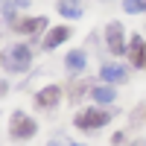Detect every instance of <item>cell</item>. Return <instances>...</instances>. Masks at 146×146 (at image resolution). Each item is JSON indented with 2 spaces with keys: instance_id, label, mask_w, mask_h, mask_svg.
Returning <instances> with one entry per match:
<instances>
[{
  "instance_id": "1",
  "label": "cell",
  "mask_w": 146,
  "mask_h": 146,
  "mask_svg": "<svg viewBox=\"0 0 146 146\" xmlns=\"http://www.w3.org/2000/svg\"><path fill=\"white\" fill-rule=\"evenodd\" d=\"M108 120H111V111H102V108H85V111L76 114V129L82 131H94V129H102Z\"/></svg>"
},
{
  "instance_id": "2",
  "label": "cell",
  "mask_w": 146,
  "mask_h": 146,
  "mask_svg": "<svg viewBox=\"0 0 146 146\" xmlns=\"http://www.w3.org/2000/svg\"><path fill=\"white\" fill-rule=\"evenodd\" d=\"M9 131H12V137H15V140H29V137H35L38 126H35V120L27 117L23 111H15L12 120H9Z\"/></svg>"
},
{
  "instance_id": "3",
  "label": "cell",
  "mask_w": 146,
  "mask_h": 146,
  "mask_svg": "<svg viewBox=\"0 0 146 146\" xmlns=\"http://www.w3.org/2000/svg\"><path fill=\"white\" fill-rule=\"evenodd\" d=\"M29 62H32V53H29V47H23V44H18V47H12V50L6 53V70H12V73H23L29 67Z\"/></svg>"
},
{
  "instance_id": "4",
  "label": "cell",
  "mask_w": 146,
  "mask_h": 146,
  "mask_svg": "<svg viewBox=\"0 0 146 146\" xmlns=\"http://www.w3.org/2000/svg\"><path fill=\"white\" fill-rule=\"evenodd\" d=\"M6 23H9L15 32H29V35H38V32H44V27H47V21H44V18H27V21L6 18Z\"/></svg>"
},
{
  "instance_id": "5",
  "label": "cell",
  "mask_w": 146,
  "mask_h": 146,
  "mask_svg": "<svg viewBox=\"0 0 146 146\" xmlns=\"http://www.w3.org/2000/svg\"><path fill=\"white\" fill-rule=\"evenodd\" d=\"M105 38H108V50H111L114 56L126 53V38H123V27H120V23H108Z\"/></svg>"
},
{
  "instance_id": "6",
  "label": "cell",
  "mask_w": 146,
  "mask_h": 146,
  "mask_svg": "<svg viewBox=\"0 0 146 146\" xmlns=\"http://www.w3.org/2000/svg\"><path fill=\"white\" fill-rule=\"evenodd\" d=\"M58 100H62V88H58V85H47V88H44V91H38V96H35L38 108H44V111L56 108V105H58Z\"/></svg>"
},
{
  "instance_id": "7",
  "label": "cell",
  "mask_w": 146,
  "mask_h": 146,
  "mask_svg": "<svg viewBox=\"0 0 146 146\" xmlns=\"http://www.w3.org/2000/svg\"><path fill=\"white\" fill-rule=\"evenodd\" d=\"M129 58H131L137 67H146V44L137 38V35L129 41Z\"/></svg>"
},
{
  "instance_id": "8",
  "label": "cell",
  "mask_w": 146,
  "mask_h": 146,
  "mask_svg": "<svg viewBox=\"0 0 146 146\" xmlns=\"http://www.w3.org/2000/svg\"><path fill=\"white\" fill-rule=\"evenodd\" d=\"M67 35H70L67 27H56V29H50V35L44 38V47H47V50H56L58 44H64V41H67Z\"/></svg>"
},
{
  "instance_id": "9",
  "label": "cell",
  "mask_w": 146,
  "mask_h": 146,
  "mask_svg": "<svg viewBox=\"0 0 146 146\" xmlns=\"http://www.w3.org/2000/svg\"><path fill=\"white\" fill-rule=\"evenodd\" d=\"M100 76H102V82H123L129 73H126V67H120V64H102Z\"/></svg>"
},
{
  "instance_id": "10",
  "label": "cell",
  "mask_w": 146,
  "mask_h": 146,
  "mask_svg": "<svg viewBox=\"0 0 146 146\" xmlns=\"http://www.w3.org/2000/svg\"><path fill=\"white\" fill-rule=\"evenodd\" d=\"M58 15H64V18H79V15H82V0H58Z\"/></svg>"
},
{
  "instance_id": "11",
  "label": "cell",
  "mask_w": 146,
  "mask_h": 146,
  "mask_svg": "<svg viewBox=\"0 0 146 146\" xmlns=\"http://www.w3.org/2000/svg\"><path fill=\"white\" fill-rule=\"evenodd\" d=\"M64 64H67V70H70V73H76V70H85V53H82V50H73V53H67Z\"/></svg>"
},
{
  "instance_id": "12",
  "label": "cell",
  "mask_w": 146,
  "mask_h": 146,
  "mask_svg": "<svg viewBox=\"0 0 146 146\" xmlns=\"http://www.w3.org/2000/svg\"><path fill=\"white\" fill-rule=\"evenodd\" d=\"M91 94H94V100L100 102V105H102V102H114V96H117L111 85H100V88H94Z\"/></svg>"
},
{
  "instance_id": "13",
  "label": "cell",
  "mask_w": 146,
  "mask_h": 146,
  "mask_svg": "<svg viewBox=\"0 0 146 146\" xmlns=\"http://www.w3.org/2000/svg\"><path fill=\"white\" fill-rule=\"evenodd\" d=\"M123 9L129 12V15H137V12H146V0H126Z\"/></svg>"
},
{
  "instance_id": "14",
  "label": "cell",
  "mask_w": 146,
  "mask_h": 146,
  "mask_svg": "<svg viewBox=\"0 0 146 146\" xmlns=\"http://www.w3.org/2000/svg\"><path fill=\"white\" fill-rule=\"evenodd\" d=\"M85 85H88V82H73V85H70V100H73V102L85 94Z\"/></svg>"
},
{
  "instance_id": "15",
  "label": "cell",
  "mask_w": 146,
  "mask_h": 146,
  "mask_svg": "<svg viewBox=\"0 0 146 146\" xmlns=\"http://www.w3.org/2000/svg\"><path fill=\"white\" fill-rule=\"evenodd\" d=\"M143 117H146V105H140V111H137L135 117H131V123H140V120H143Z\"/></svg>"
},
{
  "instance_id": "16",
  "label": "cell",
  "mask_w": 146,
  "mask_h": 146,
  "mask_svg": "<svg viewBox=\"0 0 146 146\" xmlns=\"http://www.w3.org/2000/svg\"><path fill=\"white\" fill-rule=\"evenodd\" d=\"M0 94H6V82H0Z\"/></svg>"
},
{
  "instance_id": "17",
  "label": "cell",
  "mask_w": 146,
  "mask_h": 146,
  "mask_svg": "<svg viewBox=\"0 0 146 146\" xmlns=\"http://www.w3.org/2000/svg\"><path fill=\"white\" fill-rule=\"evenodd\" d=\"M135 146H146V140H137V143H135Z\"/></svg>"
},
{
  "instance_id": "18",
  "label": "cell",
  "mask_w": 146,
  "mask_h": 146,
  "mask_svg": "<svg viewBox=\"0 0 146 146\" xmlns=\"http://www.w3.org/2000/svg\"><path fill=\"white\" fill-rule=\"evenodd\" d=\"M18 6H27V0H18Z\"/></svg>"
},
{
  "instance_id": "19",
  "label": "cell",
  "mask_w": 146,
  "mask_h": 146,
  "mask_svg": "<svg viewBox=\"0 0 146 146\" xmlns=\"http://www.w3.org/2000/svg\"><path fill=\"white\" fill-rule=\"evenodd\" d=\"M47 146H58V143H56V140H50V143H47Z\"/></svg>"
},
{
  "instance_id": "20",
  "label": "cell",
  "mask_w": 146,
  "mask_h": 146,
  "mask_svg": "<svg viewBox=\"0 0 146 146\" xmlns=\"http://www.w3.org/2000/svg\"><path fill=\"white\" fill-rule=\"evenodd\" d=\"M73 146H82V143H73Z\"/></svg>"
}]
</instances>
